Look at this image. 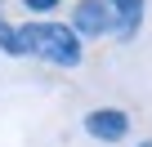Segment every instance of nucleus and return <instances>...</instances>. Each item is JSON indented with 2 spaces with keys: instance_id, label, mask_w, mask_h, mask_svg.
Here are the masks:
<instances>
[{
  "instance_id": "obj_2",
  "label": "nucleus",
  "mask_w": 152,
  "mask_h": 147,
  "mask_svg": "<svg viewBox=\"0 0 152 147\" xmlns=\"http://www.w3.org/2000/svg\"><path fill=\"white\" fill-rule=\"evenodd\" d=\"M67 27L81 36V40H103V36H112L116 18H112V5H107V0H76Z\"/></svg>"
},
{
  "instance_id": "obj_6",
  "label": "nucleus",
  "mask_w": 152,
  "mask_h": 147,
  "mask_svg": "<svg viewBox=\"0 0 152 147\" xmlns=\"http://www.w3.org/2000/svg\"><path fill=\"white\" fill-rule=\"evenodd\" d=\"M58 5H63V0H23V9H27V14H36V18H45V14H54Z\"/></svg>"
},
{
  "instance_id": "obj_3",
  "label": "nucleus",
  "mask_w": 152,
  "mask_h": 147,
  "mask_svg": "<svg viewBox=\"0 0 152 147\" xmlns=\"http://www.w3.org/2000/svg\"><path fill=\"white\" fill-rule=\"evenodd\" d=\"M85 134L99 138V143H121V138L130 134V116H125L121 107H94V112L85 116Z\"/></svg>"
},
{
  "instance_id": "obj_5",
  "label": "nucleus",
  "mask_w": 152,
  "mask_h": 147,
  "mask_svg": "<svg viewBox=\"0 0 152 147\" xmlns=\"http://www.w3.org/2000/svg\"><path fill=\"white\" fill-rule=\"evenodd\" d=\"M0 54H9V58H23V40H18V27L0 18Z\"/></svg>"
},
{
  "instance_id": "obj_4",
  "label": "nucleus",
  "mask_w": 152,
  "mask_h": 147,
  "mask_svg": "<svg viewBox=\"0 0 152 147\" xmlns=\"http://www.w3.org/2000/svg\"><path fill=\"white\" fill-rule=\"evenodd\" d=\"M107 5H112V18H116L112 36H116V40H134L139 27H143V9H148V0H107Z\"/></svg>"
},
{
  "instance_id": "obj_1",
  "label": "nucleus",
  "mask_w": 152,
  "mask_h": 147,
  "mask_svg": "<svg viewBox=\"0 0 152 147\" xmlns=\"http://www.w3.org/2000/svg\"><path fill=\"white\" fill-rule=\"evenodd\" d=\"M18 40H23V58H40L49 67H81L85 49L67 22H18Z\"/></svg>"
},
{
  "instance_id": "obj_7",
  "label": "nucleus",
  "mask_w": 152,
  "mask_h": 147,
  "mask_svg": "<svg viewBox=\"0 0 152 147\" xmlns=\"http://www.w3.org/2000/svg\"><path fill=\"white\" fill-rule=\"evenodd\" d=\"M139 147H152V138H148V143H139Z\"/></svg>"
}]
</instances>
